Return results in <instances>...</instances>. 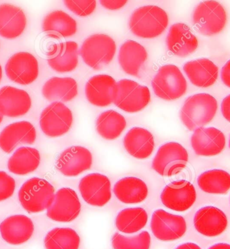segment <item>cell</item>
Returning a JSON list of instances; mask_svg holds the SVG:
<instances>
[{"label": "cell", "instance_id": "cell-45", "mask_svg": "<svg viewBox=\"0 0 230 249\" xmlns=\"http://www.w3.org/2000/svg\"><path fill=\"white\" fill-rule=\"evenodd\" d=\"M3 119V116L2 115H1V113H0V124H1V122H2Z\"/></svg>", "mask_w": 230, "mask_h": 249}, {"label": "cell", "instance_id": "cell-19", "mask_svg": "<svg viewBox=\"0 0 230 249\" xmlns=\"http://www.w3.org/2000/svg\"><path fill=\"white\" fill-rule=\"evenodd\" d=\"M194 226L203 236L215 237L227 229L228 218L224 212L216 207H203L195 215Z\"/></svg>", "mask_w": 230, "mask_h": 249}, {"label": "cell", "instance_id": "cell-11", "mask_svg": "<svg viewBox=\"0 0 230 249\" xmlns=\"http://www.w3.org/2000/svg\"><path fill=\"white\" fill-rule=\"evenodd\" d=\"M160 199L162 204L167 208L176 212H185L195 202V188L187 180H175L163 189Z\"/></svg>", "mask_w": 230, "mask_h": 249}, {"label": "cell", "instance_id": "cell-2", "mask_svg": "<svg viewBox=\"0 0 230 249\" xmlns=\"http://www.w3.org/2000/svg\"><path fill=\"white\" fill-rule=\"evenodd\" d=\"M169 23L168 14L157 6L140 7L133 12L129 28L138 37L154 38L162 34Z\"/></svg>", "mask_w": 230, "mask_h": 249}, {"label": "cell", "instance_id": "cell-22", "mask_svg": "<svg viewBox=\"0 0 230 249\" xmlns=\"http://www.w3.org/2000/svg\"><path fill=\"white\" fill-rule=\"evenodd\" d=\"M34 224L24 215H14L7 217L0 224L1 237L7 243L20 245L32 237Z\"/></svg>", "mask_w": 230, "mask_h": 249}, {"label": "cell", "instance_id": "cell-5", "mask_svg": "<svg viewBox=\"0 0 230 249\" xmlns=\"http://www.w3.org/2000/svg\"><path fill=\"white\" fill-rule=\"evenodd\" d=\"M151 100L150 89L133 80L124 79L117 82L113 103L124 112L138 113L144 109Z\"/></svg>", "mask_w": 230, "mask_h": 249}, {"label": "cell", "instance_id": "cell-27", "mask_svg": "<svg viewBox=\"0 0 230 249\" xmlns=\"http://www.w3.org/2000/svg\"><path fill=\"white\" fill-rule=\"evenodd\" d=\"M147 59L145 47L138 42L128 40L124 42L119 52V63L124 72L133 76H138L140 69Z\"/></svg>", "mask_w": 230, "mask_h": 249}, {"label": "cell", "instance_id": "cell-34", "mask_svg": "<svg viewBox=\"0 0 230 249\" xmlns=\"http://www.w3.org/2000/svg\"><path fill=\"white\" fill-rule=\"evenodd\" d=\"M197 183L205 193L226 194L230 189V175L224 170H210L198 177Z\"/></svg>", "mask_w": 230, "mask_h": 249}, {"label": "cell", "instance_id": "cell-14", "mask_svg": "<svg viewBox=\"0 0 230 249\" xmlns=\"http://www.w3.org/2000/svg\"><path fill=\"white\" fill-rule=\"evenodd\" d=\"M5 70L11 81L21 85H28L38 78V63L32 54L19 52L8 59Z\"/></svg>", "mask_w": 230, "mask_h": 249}, {"label": "cell", "instance_id": "cell-29", "mask_svg": "<svg viewBox=\"0 0 230 249\" xmlns=\"http://www.w3.org/2000/svg\"><path fill=\"white\" fill-rule=\"evenodd\" d=\"M114 194L121 202L136 204L145 201L148 196V188L145 182L134 177H124L114 186Z\"/></svg>", "mask_w": 230, "mask_h": 249}, {"label": "cell", "instance_id": "cell-28", "mask_svg": "<svg viewBox=\"0 0 230 249\" xmlns=\"http://www.w3.org/2000/svg\"><path fill=\"white\" fill-rule=\"evenodd\" d=\"M43 31L49 37L59 39L70 37L77 32L76 21L62 10L50 12L43 21Z\"/></svg>", "mask_w": 230, "mask_h": 249}, {"label": "cell", "instance_id": "cell-15", "mask_svg": "<svg viewBox=\"0 0 230 249\" xmlns=\"http://www.w3.org/2000/svg\"><path fill=\"white\" fill-rule=\"evenodd\" d=\"M92 164V155L89 150L82 146H72L59 155L56 167L64 176L72 177L90 169Z\"/></svg>", "mask_w": 230, "mask_h": 249}, {"label": "cell", "instance_id": "cell-20", "mask_svg": "<svg viewBox=\"0 0 230 249\" xmlns=\"http://www.w3.org/2000/svg\"><path fill=\"white\" fill-rule=\"evenodd\" d=\"M32 106L29 93L10 86L0 89V113L3 116L18 117L26 115Z\"/></svg>", "mask_w": 230, "mask_h": 249}, {"label": "cell", "instance_id": "cell-9", "mask_svg": "<svg viewBox=\"0 0 230 249\" xmlns=\"http://www.w3.org/2000/svg\"><path fill=\"white\" fill-rule=\"evenodd\" d=\"M71 110L61 102H53L43 110L40 117V126L49 138L64 136L73 124Z\"/></svg>", "mask_w": 230, "mask_h": 249}, {"label": "cell", "instance_id": "cell-37", "mask_svg": "<svg viewBox=\"0 0 230 249\" xmlns=\"http://www.w3.org/2000/svg\"><path fill=\"white\" fill-rule=\"evenodd\" d=\"M64 4L75 15L87 17L92 15L96 8L95 0H66Z\"/></svg>", "mask_w": 230, "mask_h": 249}, {"label": "cell", "instance_id": "cell-26", "mask_svg": "<svg viewBox=\"0 0 230 249\" xmlns=\"http://www.w3.org/2000/svg\"><path fill=\"white\" fill-rule=\"evenodd\" d=\"M124 148L131 157L137 159H146L150 157L155 147L154 136L150 131L142 127L130 129L124 136Z\"/></svg>", "mask_w": 230, "mask_h": 249}, {"label": "cell", "instance_id": "cell-31", "mask_svg": "<svg viewBox=\"0 0 230 249\" xmlns=\"http://www.w3.org/2000/svg\"><path fill=\"white\" fill-rule=\"evenodd\" d=\"M40 162L38 150L30 147H21L8 160V168L10 173L24 176L37 169Z\"/></svg>", "mask_w": 230, "mask_h": 249}, {"label": "cell", "instance_id": "cell-4", "mask_svg": "<svg viewBox=\"0 0 230 249\" xmlns=\"http://www.w3.org/2000/svg\"><path fill=\"white\" fill-rule=\"evenodd\" d=\"M117 50L115 41L108 35L94 34L82 43L80 55L85 64L95 70L103 69L113 59Z\"/></svg>", "mask_w": 230, "mask_h": 249}, {"label": "cell", "instance_id": "cell-1", "mask_svg": "<svg viewBox=\"0 0 230 249\" xmlns=\"http://www.w3.org/2000/svg\"><path fill=\"white\" fill-rule=\"evenodd\" d=\"M217 101L207 93L189 96L180 110L182 124L189 130L195 131L210 124L217 110Z\"/></svg>", "mask_w": 230, "mask_h": 249}, {"label": "cell", "instance_id": "cell-43", "mask_svg": "<svg viewBox=\"0 0 230 249\" xmlns=\"http://www.w3.org/2000/svg\"><path fill=\"white\" fill-rule=\"evenodd\" d=\"M208 249H230V245L227 243H217Z\"/></svg>", "mask_w": 230, "mask_h": 249}, {"label": "cell", "instance_id": "cell-39", "mask_svg": "<svg viewBox=\"0 0 230 249\" xmlns=\"http://www.w3.org/2000/svg\"><path fill=\"white\" fill-rule=\"evenodd\" d=\"M100 3L104 8L110 10H119L127 3V0H102Z\"/></svg>", "mask_w": 230, "mask_h": 249}, {"label": "cell", "instance_id": "cell-30", "mask_svg": "<svg viewBox=\"0 0 230 249\" xmlns=\"http://www.w3.org/2000/svg\"><path fill=\"white\" fill-rule=\"evenodd\" d=\"M42 93L49 101H71L78 95V84L70 77H53L44 84Z\"/></svg>", "mask_w": 230, "mask_h": 249}, {"label": "cell", "instance_id": "cell-42", "mask_svg": "<svg viewBox=\"0 0 230 249\" xmlns=\"http://www.w3.org/2000/svg\"><path fill=\"white\" fill-rule=\"evenodd\" d=\"M176 249H201V248L195 243H187L179 245Z\"/></svg>", "mask_w": 230, "mask_h": 249}, {"label": "cell", "instance_id": "cell-16", "mask_svg": "<svg viewBox=\"0 0 230 249\" xmlns=\"http://www.w3.org/2000/svg\"><path fill=\"white\" fill-rule=\"evenodd\" d=\"M191 145L196 155L213 157L220 154L226 146L222 131L215 127H200L191 137Z\"/></svg>", "mask_w": 230, "mask_h": 249}, {"label": "cell", "instance_id": "cell-6", "mask_svg": "<svg viewBox=\"0 0 230 249\" xmlns=\"http://www.w3.org/2000/svg\"><path fill=\"white\" fill-rule=\"evenodd\" d=\"M153 90L159 99L174 101L187 90V82L180 69L173 64L161 66L152 82Z\"/></svg>", "mask_w": 230, "mask_h": 249}, {"label": "cell", "instance_id": "cell-12", "mask_svg": "<svg viewBox=\"0 0 230 249\" xmlns=\"http://www.w3.org/2000/svg\"><path fill=\"white\" fill-rule=\"evenodd\" d=\"M81 212L78 195L71 188H61L57 191L53 201L47 209V215L51 220L59 222H71Z\"/></svg>", "mask_w": 230, "mask_h": 249}, {"label": "cell", "instance_id": "cell-13", "mask_svg": "<svg viewBox=\"0 0 230 249\" xmlns=\"http://www.w3.org/2000/svg\"><path fill=\"white\" fill-rule=\"evenodd\" d=\"M79 190L84 201L92 206H105L112 197L109 178L99 173H91L83 177L79 184Z\"/></svg>", "mask_w": 230, "mask_h": 249}, {"label": "cell", "instance_id": "cell-33", "mask_svg": "<svg viewBox=\"0 0 230 249\" xmlns=\"http://www.w3.org/2000/svg\"><path fill=\"white\" fill-rule=\"evenodd\" d=\"M148 221L147 212L143 208H129L121 210L115 220V226L124 234H134L143 229Z\"/></svg>", "mask_w": 230, "mask_h": 249}, {"label": "cell", "instance_id": "cell-18", "mask_svg": "<svg viewBox=\"0 0 230 249\" xmlns=\"http://www.w3.org/2000/svg\"><path fill=\"white\" fill-rule=\"evenodd\" d=\"M36 138L35 127L26 121L8 124L0 133V148L10 154L18 145L33 144Z\"/></svg>", "mask_w": 230, "mask_h": 249}, {"label": "cell", "instance_id": "cell-8", "mask_svg": "<svg viewBox=\"0 0 230 249\" xmlns=\"http://www.w3.org/2000/svg\"><path fill=\"white\" fill-rule=\"evenodd\" d=\"M188 161L189 154L181 144L168 142L159 147L153 160L152 168L161 177H172L181 172Z\"/></svg>", "mask_w": 230, "mask_h": 249}, {"label": "cell", "instance_id": "cell-23", "mask_svg": "<svg viewBox=\"0 0 230 249\" xmlns=\"http://www.w3.org/2000/svg\"><path fill=\"white\" fill-rule=\"evenodd\" d=\"M116 85L117 82L109 75H94L86 84L85 94L88 101L100 107L111 105Z\"/></svg>", "mask_w": 230, "mask_h": 249}, {"label": "cell", "instance_id": "cell-7", "mask_svg": "<svg viewBox=\"0 0 230 249\" xmlns=\"http://www.w3.org/2000/svg\"><path fill=\"white\" fill-rule=\"evenodd\" d=\"M193 22L198 33L205 36H213L224 30L227 22V14L217 1H203L195 9Z\"/></svg>", "mask_w": 230, "mask_h": 249}, {"label": "cell", "instance_id": "cell-10", "mask_svg": "<svg viewBox=\"0 0 230 249\" xmlns=\"http://www.w3.org/2000/svg\"><path fill=\"white\" fill-rule=\"evenodd\" d=\"M150 226L155 237L165 242L174 241L182 237L187 229L183 217L161 209L153 213Z\"/></svg>", "mask_w": 230, "mask_h": 249}, {"label": "cell", "instance_id": "cell-36", "mask_svg": "<svg viewBox=\"0 0 230 249\" xmlns=\"http://www.w3.org/2000/svg\"><path fill=\"white\" fill-rule=\"evenodd\" d=\"M150 245L151 236L147 231H143L131 237L116 232L112 238L114 249H150Z\"/></svg>", "mask_w": 230, "mask_h": 249}, {"label": "cell", "instance_id": "cell-17", "mask_svg": "<svg viewBox=\"0 0 230 249\" xmlns=\"http://www.w3.org/2000/svg\"><path fill=\"white\" fill-rule=\"evenodd\" d=\"M78 54L75 41L54 44L47 53V62L58 73L71 72L78 66Z\"/></svg>", "mask_w": 230, "mask_h": 249}, {"label": "cell", "instance_id": "cell-41", "mask_svg": "<svg viewBox=\"0 0 230 249\" xmlns=\"http://www.w3.org/2000/svg\"><path fill=\"white\" fill-rule=\"evenodd\" d=\"M221 77L225 85L230 89V59L223 67Z\"/></svg>", "mask_w": 230, "mask_h": 249}, {"label": "cell", "instance_id": "cell-40", "mask_svg": "<svg viewBox=\"0 0 230 249\" xmlns=\"http://www.w3.org/2000/svg\"><path fill=\"white\" fill-rule=\"evenodd\" d=\"M221 108H222L223 116L230 123V95L226 96L223 100Z\"/></svg>", "mask_w": 230, "mask_h": 249}, {"label": "cell", "instance_id": "cell-25", "mask_svg": "<svg viewBox=\"0 0 230 249\" xmlns=\"http://www.w3.org/2000/svg\"><path fill=\"white\" fill-rule=\"evenodd\" d=\"M183 70L191 83L199 88L212 87L218 78V67L207 58L189 61Z\"/></svg>", "mask_w": 230, "mask_h": 249}, {"label": "cell", "instance_id": "cell-46", "mask_svg": "<svg viewBox=\"0 0 230 249\" xmlns=\"http://www.w3.org/2000/svg\"><path fill=\"white\" fill-rule=\"evenodd\" d=\"M229 146H230V142H229Z\"/></svg>", "mask_w": 230, "mask_h": 249}, {"label": "cell", "instance_id": "cell-35", "mask_svg": "<svg viewBox=\"0 0 230 249\" xmlns=\"http://www.w3.org/2000/svg\"><path fill=\"white\" fill-rule=\"evenodd\" d=\"M44 243L46 249H78L80 238L70 228H55L47 233Z\"/></svg>", "mask_w": 230, "mask_h": 249}, {"label": "cell", "instance_id": "cell-3", "mask_svg": "<svg viewBox=\"0 0 230 249\" xmlns=\"http://www.w3.org/2000/svg\"><path fill=\"white\" fill-rule=\"evenodd\" d=\"M55 188L43 178H30L20 187L18 192L21 206L29 213L45 211L53 201Z\"/></svg>", "mask_w": 230, "mask_h": 249}, {"label": "cell", "instance_id": "cell-44", "mask_svg": "<svg viewBox=\"0 0 230 249\" xmlns=\"http://www.w3.org/2000/svg\"><path fill=\"white\" fill-rule=\"evenodd\" d=\"M1 78H2V68L0 65V82H1Z\"/></svg>", "mask_w": 230, "mask_h": 249}, {"label": "cell", "instance_id": "cell-21", "mask_svg": "<svg viewBox=\"0 0 230 249\" xmlns=\"http://www.w3.org/2000/svg\"><path fill=\"white\" fill-rule=\"evenodd\" d=\"M166 45L174 55L185 57L195 52L198 41L189 26L179 22L170 26L167 35Z\"/></svg>", "mask_w": 230, "mask_h": 249}, {"label": "cell", "instance_id": "cell-24", "mask_svg": "<svg viewBox=\"0 0 230 249\" xmlns=\"http://www.w3.org/2000/svg\"><path fill=\"white\" fill-rule=\"evenodd\" d=\"M26 17L22 9L9 3L0 5V36L15 39L26 29Z\"/></svg>", "mask_w": 230, "mask_h": 249}, {"label": "cell", "instance_id": "cell-38", "mask_svg": "<svg viewBox=\"0 0 230 249\" xmlns=\"http://www.w3.org/2000/svg\"><path fill=\"white\" fill-rule=\"evenodd\" d=\"M15 189V180L6 172L0 171V202L11 197Z\"/></svg>", "mask_w": 230, "mask_h": 249}, {"label": "cell", "instance_id": "cell-32", "mask_svg": "<svg viewBox=\"0 0 230 249\" xmlns=\"http://www.w3.org/2000/svg\"><path fill=\"white\" fill-rule=\"evenodd\" d=\"M98 134L107 140L118 138L127 127V122L122 115L113 110L103 112L96 123Z\"/></svg>", "mask_w": 230, "mask_h": 249}]
</instances>
